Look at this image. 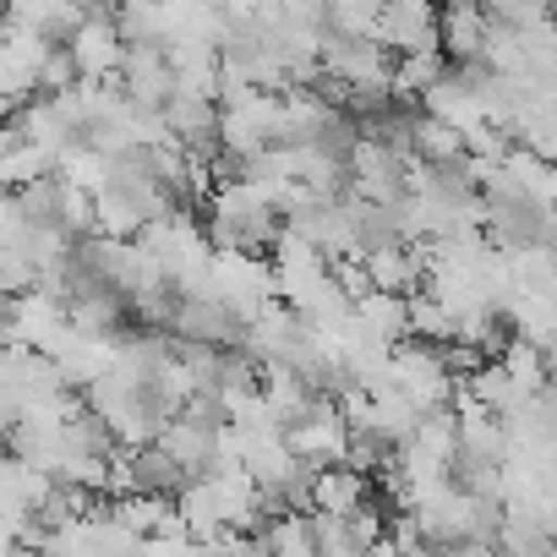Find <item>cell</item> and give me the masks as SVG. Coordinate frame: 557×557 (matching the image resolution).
<instances>
[{"label":"cell","instance_id":"5bb4252c","mask_svg":"<svg viewBox=\"0 0 557 557\" xmlns=\"http://www.w3.org/2000/svg\"><path fill=\"white\" fill-rule=\"evenodd\" d=\"M77 61H72V50L66 45H50V55L39 61V94H66V88H77Z\"/></svg>","mask_w":557,"mask_h":557},{"label":"cell","instance_id":"4fadbf2b","mask_svg":"<svg viewBox=\"0 0 557 557\" xmlns=\"http://www.w3.org/2000/svg\"><path fill=\"white\" fill-rule=\"evenodd\" d=\"M497 361L513 372V383H519L524 394H535V388L546 383V356H541V339H530V334H508V345H503Z\"/></svg>","mask_w":557,"mask_h":557},{"label":"cell","instance_id":"3957f363","mask_svg":"<svg viewBox=\"0 0 557 557\" xmlns=\"http://www.w3.org/2000/svg\"><path fill=\"white\" fill-rule=\"evenodd\" d=\"M372 34H377L394 55H410V50H443V34H437V0H383V12H377Z\"/></svg>","mask_w":557,"mask_h":557},{"label":"cell","instance_id":"ba28073f","mask_svg":"<svg viewBox=\"0 0 557 557\" xmlns=\"http://www.w3.org/2000/svg\"><path fill=\"white\" fill-rule=\"evenodd\" d=\"M486 28H492L486 0H437V34L448 61H475L486 50Z\"/></svg>","mask_w":557,"mask_h":557},{"label":"cell","instance_id":"6da1fadb","mask_svg":"<svg viewBox=\"0 0 557 557\" xmlns=\"http://www.w3.org/2000/svg\"><path fill=\"white\" fill-rule=\"evenodd\" d=\"M410 170H416V159H405L399 148H388V143H377V137H361V143L350 148V191H361V197H372V202L405 197V191H410Z\"/></svg>","mask_w":557,"mask_h":557},{"label":"cell","instance_id":"277c9868","mask_svg":"<svg viewBox=\"0 0 557 557\" xmlns=\"http://www.w3.org/2000/svg\"><path fill=\"white\" fill-rule=\"evenodd\" d=\"M66 50H72V61H77L83 77H121L126 39H121V28H115V12L94 7V12L77 23V34L66 39Z\"/></svg>","mask_w":557,"mask_h":557},{"label":"cell","instance_id":"8fae6325","mask_svg":"<svg viewBox=\"0 0 557 557\" xmlns=\"http://www.w3.org/2000/svg\"><path fill=\"white\" fill-rule=\"evenodd\" d=\"M416 159L421 164H454V159H465V132L454 121H443V115H432V110L416 104Z\"/></svg>","mask_w":557,"mask_h":557},{"label":"cell","instance_id":"7c38bea8","mask_svg":"<svg viewBox=\"0 0 557 557\" xmlns=\"http://www.w3.org/2000/svg\"><path fill=\"white\" fill-rule=\"evenodd\" d=\"M503 170H508V181L524 191V197H535V202H546V208H557V164L552 159H541V153H530V148H508V159H503Z\"/></svg>","mask_w":557,"mask_h":557},{"label":"cell","instance_id":"8992f818","mask_svg":"<svg viewBox=\"0 0 557 557\" xmlns=\"http://www.w3.org/2000/svg\"><path fill=\"white\" fill-rule=\"evenodd\" d=\"M88 12H94V0H0L7 28H34L50 45H66Z\"/></svg>","mask_w":557,"mask_h":557},{"label":"cell","instance_id":"9a60e30c","mask_svg":"<svg viewBox=\"0 0 557 557\" xmlns=\"http://www.w3.org/2000/svg\"><path fill=\"white\" fill-rule=\"evenodd\" d=\"M12 208V186H0V213H7Z\"/></svg>","mask_w":557,"mask_h":557},{"label":"cell","instance_id":"7a4b0ae2","mask_svg":"<svg viewBox=\"0 0 557 557\" xmlns=\"http://www.w3.org/2000/svg\"><path fill=\"white\" fill-rule=\"evenodd\" d=\"M285 443L318 470V465H334V459H345V448H350V421L339 416V405H334V394H323L307 416H296L290 426H285Z\"/></svg>","mask_w":557,"mask_h":557},{"label":"cell","instance_id":"5b68a950","mask_svg":"<svg viewBox=\"0 0 557 557\" xmlns=\"http://www.w3.org/2000/svg\"><path fill=\"white\" fill-rule=\"evenodd\" d=\"M372 497H377L372 470H361V465H350V459H334V465H318V470H312V503H307V508L334 513V519H350V513H361Z\"/></svg>","mask_w":557,"mask_h":557},{"label":"cell","instance_id":"9c48e42d","mask_svg":"<svg viewBox=\"0 0 557 557\" xmlns=\"http://www.w3.org/2000/svg\"><path fill=\"white\" fill-rule=\"evenodd\" d=\"M159 443L186 465V475H208V470L219 465V426H208V421H197V416H186V410H175V416L159 426Z\"/></svg>","mask_w":557,"mask_h":557},{"label":"cell","instance_id":"30bf717a","mask_svg":"<svg viewBox=\"0 0 557 557\" xmlns=\"http://www.w3.org/2000/svg\"><path fill=\"white\" fill-rule=\"evenodd\" d=\"M448 66H454V61H448L443 50H410V55H394V94L410 99V104H421V94L437 88Z\"/></svg>","mask_w":557,"mask_h":557},{"label":"cell","instance_id":"52a82bcc","mask_svg":"<svg viewBox=\"0 0 557 557\" xmlns=\"http://www.w3.org/2000/svg\"><path fill=\"white\" fill-rule=\"evenodd\" d=\"M121 88H126V99H137V104H148V110H164V99L175 94L170 50H164V45H126Z\"/></svg>","mask_w":557,"mask_h":557},{"label":"cell","instance_id":"2e32d148","mask_svg":"<svg viewBox=\"0 0 557 557\" xmlns=\"http://www.w3.org/2000/svg\"><path fill=\"white\" fill-rule=\"evenodd\" d=\"M94 7H104V12H115V7H121V0H94Z\"/></svg>","mask_w":557,"mask_h":557}]
</instances>
